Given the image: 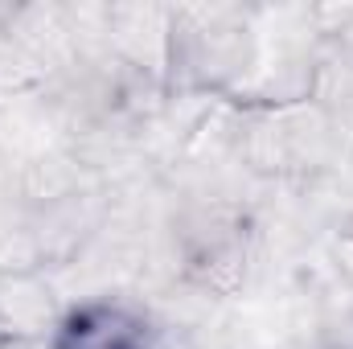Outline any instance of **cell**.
Segmentation results:
<instances>
[{
	"label": "cell",
	"instance_id": "obj_1",
	"mask_svg": "<svg viewBox=\"0 0 353 349\" xmlns=\"http://www.w3.org/2000/svg\"><path fill=\"white\" fill-rule=\"evenodd\" d=\"M54 349H165V333L152 325V317L128 304L90 300L66 312L54 333Z\"/></svg>",
	"mask_w": 353,
	"mask_h": 349
}]
</instances>
